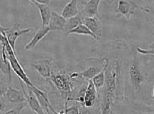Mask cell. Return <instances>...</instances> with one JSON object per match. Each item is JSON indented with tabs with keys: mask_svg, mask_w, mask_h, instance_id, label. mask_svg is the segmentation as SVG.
Wrapping results in <instances>:
<instances>
[{
	"mask_svg": "<svg viewBox=\"0 0 154 114\" xmlns=\"http://www.w3.org/2000/svg\"><path fill=\"white\" fill-rule=\"evenodd\" d=\"M125 81L134 94L140 93L146 84L148 76L141 60V56L137 54L135 46L129 42V52L127 51L125 66Z\"/></svg>",
	"mask_w": 154,
	"mask_h": 114,
	"instance_id": "cell-1",
	"label": "cell"
},
{
	"mask_svg": "<svg viewBox=\"0 0 154 114\" xmlns=\"http://www.w3.org/2000/svg\"><path fill=\"white\" fill-rule=\"evenodd\" d=\"M54 62L55 60L53 58L40 59L33 61L31 66L33 69L38 73L41 77L46 80L51 76Z\"/></svg>",
	"mask_w": 154,
	"mask_h": 114,
	"instance_id": "cell-2",
	"label": "cell"
},
{
	"mask_svg": "<svg viewBox=\"0 0 154 114\" xmlns=\"http://www.w3.org/2000/svg\"><path fill=\"white\" fill-rule=\"evenodd\" d=\"M33 31H34V29L32 27L20 29V24L19 23H15L10 28H4V32L7 37L8 42L14 52H16L15 44L17 39L23 34L32 32Z\"/></svg>",
	"mask_w": 154,
	"mask_h": 114,
	"instance_id": "cell-3",
	"label": "cell"
},
{
	"mask_svg": "<svg viewBox=\"0 0 154 114\" xmlns=\"http://www.w3.org/2000/svg\"><path fill=\"white\" fill-rule=\"evenodd\" d=\"M138 8L139 6L133 1H119L116 9V17L118 19L125 17L127 20H129L131 16L134 14L136 9Z\"/></svg>",
	"mask_w": 154,
	"mask_h": 114,
	"instance_id": "cell-4",
	"label": "cell"
},
{
	"mask_svg": "<svg viewBox=\"0 0 154 114\" xmlns=\"http://www.w3.org/2000/svg\"><path fill=\"white\" fill-rule=\"evenodd\" d=\"M19 82H20L21 88H22L23 95H24L25 99L26 100V103L27 104H29V107L32 110L33 113H35L37 114H46L44 113V111H43L42 107L41 106L40 103H39L38 101L37 100L34 93L31 90V88L26 86L27 89H28V92H27L26 91L24 84L23 83L22 81L19 79Z\"/></svg>",
	"mask_w": 154,
	"mask_h": 114,
	"instance_id": "cell-5",
	"label": "cell"
},
{
	"mask_svg": "<svg viewBox=\"0 0 154 114\" xmlns=\"http://www.w3.org/2000/svg\"><path fill=\"white\" fill-rule=\"evenodd\" d=\"M4 99H5V101L11 104L19 105V104L26 102L23 91L13 88L11 85H8L7 91L4 95Z\"/></svg>",
	"mask_w": 154,
	"mask_h": 114,
	"instance_id": "cell-6",
	"label": "cell"
},
{
	"mask_svg": "<svg viewBox=\"0 0 154 114\" xmlns=\"http://www.w3.org/2000/svg\"><path fill=\"white\" fill-rule=\"evenodd\" d=\"M82 24L88 27L90 31L97 38L98 41L102 38V23L100 17H86Z\"/></svg>",
	"mask_w": 154,
	"mask_h": 114,
	"instance_id": "cell-7",
	"label": "cell"
},
{
	"mask_svg": "<svg viewBox=\"0 0 154 114\" xmlns=\"http://www.w3.org/2000/svg\"><path fill=\"white\" fill-rule=\"evenodd\" d=\"M101 1L99 0H90V1L82 2L83 8L80 12L85 17H99V6Z\"/></svg>",
	"mask_w": 154,
	"mask_h": 114,
	"instance_id": "cell-8",
	"label": "cell"
},
{
	"mask_svg": "<svg viewBox=\"0 0 154 114\" xmlns=\"http://www.w3.org/2000/svg\"><path fill=\"white\" fill-rule=\"evenodd\" d=\"M116 100V96L108 92L102 91L101 100V114H112V108Z\"/></svg>",
	"mask_w": 154,
	"mask_h": 114,
	"instance_id": "cell-9",
	"label": "cell"
},
{
	"mask_svg": "<svg viewBox=\"0 0 154 114\" xmlns=\"http://www.w3.org/2000/svg\"><path fill=\"white\" fill-rule=\"evenodd\" d=\"M66 19L60 14L55 11H51V19L48 24V27L51 31H64Z\"/></svg>",
	"mask_w": 154,
	"mask_h": 114,
	"instance_id": "cell-10",
	"label": "cell"
},
{
	"mask_svg": "<svg viewBox=\"0 0 154 114\" xmlns=\"http://www.w3.org/2000/svg\"><path fill=\"white\" fill-rule=\"evenodd\" d=\"M29 2L34 5L35 7L38 8L39 12H40L41 18V27H47L48 26L49 21L51 19V9L50 7L47 5H43V4L38 3L36 0H32L29 1Z\"/></svg>",
	"mask_w": 154,
	"mask_h": 114,
	"instance_id": "cell-11",
	"label": "cell"
},
{
	"mask_svg": "<svg viewBox=\"0 0 154 114\" xmlns=\"http://www.w3.org/2000/svg\"><path fill=\"white\" fill-rule=\"evenodd\" d=\"M0 71L7 78L8 85H11V67L10 63L7 59L5 48L2 46V54L0 56Z\"/></svg>",
	"mask_w": 154,
	"mask_h": 114,
	"instance_id": "cell-12",
	"label": "cell"
},
{
	"mask_svg": "<svg viewBox=\"0 0 154 114\" xmlns=\"http://www.w3.org/2000/svg\"><path fill=\"white\" fill-rule=\"evenodd\" d=\"M51 30L48 26L47 27H41V28L36 31L34 36L31 39V40L28 44L26 45L24 49L26 50H31L35 48V46L38 44V42L46 36L47 34L50 32Z\"/></svg>",
	"mask_w": 154,
	"mask_h": 114,
	"instance_id": "cell-13",
	"label": "cell"
},
{
	"mask_svg": "<svg viewBox=\"0 0 154 114\" xmlns=\"http://www.w3.org/2000/svg\"><path fill=\"white\" fill-rule=\"evenodd\" d=\"M78 13L79 11L78 8V1L72 0V1L68 2L66 4V5L63 9L60 15L66 19H68L76 16Z\"/></svg>",
	"mask_w": 154,
	"mask_h": 114,
	"instance_id": "cell-14",
	"label": "cell"
},
{
	"mask_svg": "<svg viewBox=\"0 0 154 114\" xmlns=\"http://www.w3.org/2000/svg\"><path fill=\"white\" fill-rule=\"evenodd\" d=\"M85 18V17L82 15V14L80 11H79V13L76 16L72 17V18L66 19V26H65L64 31H63L65 32V36H66L69 31L76 28L80 24H82Z\"/></svg>",
	"mask_w": 154,
	"mask_h": 114,
	"instance_id": "cell-15",
	"label": "cell"
},
{
	"mask_svg": "<svg viewBox=\"0 0 154 114\" xmlns=\"http://www.w3.org/2000/svg\"><path fill=\"white\" fill-rule=\"evenodd\" d=\"M104 58L106 59V64L105 66H104L103 69L98 74H97L94 77L92 78L91 80L92 83L94 84V87L96 88L97 91L103 88V86L104 85V82H105V70L108 66V60L106 57H104Z\"/></svg>",
	"mask_w": 154,
	"mask_h": 114,
	"instance_id": "cell-16",
	"label": "cell"
},
{
	"mask_svg": "<svg viewBox=\"0 0 154 114\" xmlns=\"http://www.w3.org/2000/svg\"><path fill=\"white\" fill-rule=\"evenodd\" d=\"M70 34H80V35H85V36H91L92 38L95 39V40L98 41L97 38V37L92 34L88 27L85 26L83 24H80L79 26L77 27L76 28H75L72 29V30L69 31L66 36H68Z\"/></svg>",
	"mask_w": 154,
	"mask_h": 114,
	"instance_id": "cell-17",
	"label": "cell"
},
{
	"mask_svg": "<svg viewBox=\"0 0 154 114\" xmlns=\"http://www.w3.org/2000/svg\"><path fill=\"white\" fill-rule=\"evenodd\" d=\"M27 106V103H23L21 104H19L15 108H13V109L8 110L7 111H6L5 114H21L22 110L24 109V108Z\"/></svg>",
	"mask_w": 154,
	"mask_h": 114,
	"instance_id": "cell-18",
	"label": "cell"
},
{
	"mask_svg": "<svg viewBox=\"0 0 154 114\" xmlns=\"http://www.w3.org/2000/svg\"><path fill=\"white\" fill-rule=\"evenodd\" d=\"M65 114H82L77 106L72 105L71 106H68V103H65Z\"/></svg>",
	"mask_w": 154,
	"mask_h": 114,
	"instance_id": "cell-19",
	"label": "cell"
},
{
	"mask_svg": "<svg viewBox=\"0 0 154 114\" xmlns=\"http://www.w3.org/2000/svg\"><path fill=\"white\" fill-rule=\"evenodd\" d=\"M8 86L0 78V97L4 96L7 91Z\"/></svg>",
	"mask_w": 154,
	"mask_h": 114,
	"instance_id": "cell-20",
	"label": "cell"
},
{
	"mask_svg": "<svg viewBox=\"0 0 154 114\" xmlns=\"http://www.w3.org/2000/svg\"><path fill=\"white\" fill-rule=\"evenodd\" d=\"M141 10L143 12H144L146 14L151 16V13L153 14V11H151V8L149 7H144V6H142L141 7Z\"/></svg>",
	"mask_w": 154,
	"mask_h": 114,
	"instance_id": "cell-21",
	"label": "cell"
},
{
	"mask_svg": "<svg viewBox=\"0 0 154 114\" xmlns=\"http://www.w3.org/2000/svg\"><path fill=\"white\" fill-rule=\"evenodd\" d=\"M6 109V103L4 100L0 99V113L4 112Z\"/></svg>",
	"mask_w": 154,
	"mask_h": 114,
	"instance_id": "cell-22",
	"label": "cell"
},
{
	"mask_svg": "<svg viewBox=\"0 0 154 114\" xmlns=\"http://www.w3.org/2000/svg\"><path fill=\"white\" fill-rule=\"evenodd\" d=\"M51 113H52L53 114H65L64 109H62L60 112H57L56 110L54 109V108H53V107L51 108Z\"/></svg>",
	"mask_w": 154,
	"mask_h": 114,
	"instance_id": "cell-23",
	"label": "cell"
},
{
	"mask_svg": "<svg viewBox=\"0 0 154 114\" xmlns=\"http://www.w3.org/2000/svg\"><path fill=\"white\" fill-rule=\"evenodd\" d=\"M36 1L38 2V3L43 4V5H48L49 3L51 2V1H49V0H36Z\"/></svg>",
	"mask_w": 154,
	"mask_h": 114,
	"instance_id": "cell-24",
	"label": "cell"
},
{
	"mask_svg": "<svg viewBox=\"0 0 154 114\" xmlns=\"http://www.w3.org/2000/svg\"><path fill=\"white\" fill-rule=\"evenodd\" d=\"M33 114H37V113H33Z\"/></svg>",
	"mask_w": 154,
	"mask_h": 114,
	"instance_id": "cell-25",
	"label": "cell"
},
{
	"mask_svg": "<svg viewBox=\"0 0 154 114\" xmlns=\"http://www.w3.org/2000/svg\"><path fill=\"white\" fill-rule=\"evenodd\" d=\"M152 114H153V113H152Z\"/></svg>",
	"mask_w": 154,
	"mask_h": 114,
	"instance_id": "cell-26",
	"label": "cell"
}]
</instances>
